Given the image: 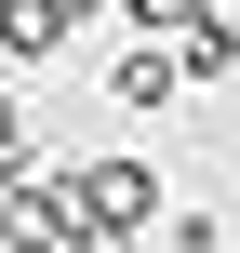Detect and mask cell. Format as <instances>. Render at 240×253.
Returning a JSON list of instances; mask_svg holds the SVG:
<instances>
[{
    "label": "cell",
    "instance_id": "1",
    "mask_svg": "<svg viewBox=\"0 0 240 253\" xmlns=\"http://www.w3.org/2000/svg\"><path fill=\"white\" fill-rule=\"evenodd\" d=\"M53 200H67L80 240H134V227H160V173H147V160H80V173H53Z\"/></svg>",
    "mask_w": 240,
    "mask_h": 253
},
{
    "label": "cell",
    "instance_id": "2",
    "mask_svg": "<svg viewBox=\"0 0 240 253\" xmlns=\"http://www.w3.org/2000/svg\"><path fill=\"white\" fill-rule=\"evenodd\" d=\"M174 93H187L174 53H120V107H174Z\"/></svg>",
    "mask_w": 240,
    "mask_h": 253
},
{
    "label": "cell",
    "instance_id": "3",
    "mask_svg": "<svg viewBox=\"0 0 240 253\" xmlns=\"http://www.w3.org/2000/svg\"><path fill=\"white\" fill-rule=\"evenodd\" d=\"M80 13H107V0H53V27H80Z\"/></svg>",
    "mask_w": 240,
    "mask_h": 253
}]
</instances>
